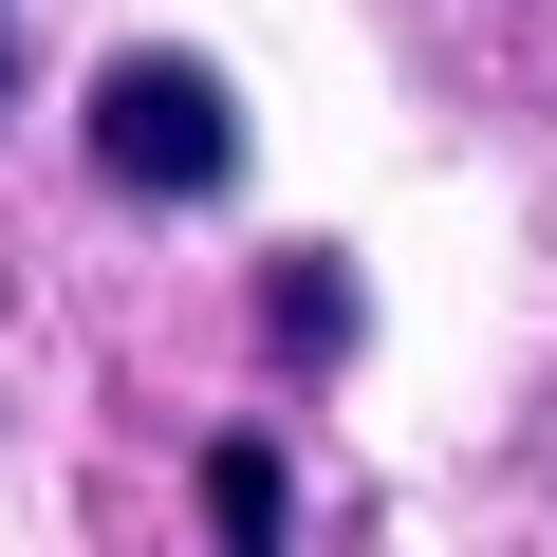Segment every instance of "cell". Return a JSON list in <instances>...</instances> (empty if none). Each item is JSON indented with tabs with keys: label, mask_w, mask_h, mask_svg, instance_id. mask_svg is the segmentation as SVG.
Listing matches in <instances>:
<instances>
[{
	"label": "cell",
	"mask_w": 557,
	"mask_h": 557,
	"mask_svg": "<svg viewBox=\"0 0 557 557\" xmlns=\"http://www.w3.org/2000/svg\"><path fill=\"white\" fill-rule=\"evenodd\" d=\"M94 168L131 205H205V186H242V94L205 57H112L94 75Z\"/></svg>",
	"instance_id": "obj_1"
},
{
	"label": "cell",
	"mask_w": 557,
	"mask_h": 557,
	"mask_svg": "<svg viewBox=\"0 0 557 557\" xmlns=\"http://www.w3.org/2000/svg\"><path fill=\"white\" fill-rule=\"evenodd\" d=\"M205 520H223V557H278V446H260V428L205 446Z\"/></svg>",
	"instance_id": "obj_2"
},
{
	"label": "cell",
	"mask_w": 557,
	"mask_h": 557,
	"mask_svg": "<svg viewBox=\"0 0 557 557\" xmlns=\"http://www.w3.org/2000/svg\"><path fill=\"white\" fill-rule=\"evenodd\" d=\"M278 354H354V278L335 260H278Z\"/></svg>",
	"instance_id": "obj_3"
}]
</instances>
